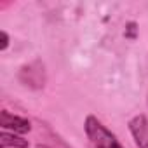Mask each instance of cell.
Listing matches in <instances>:
<instances>
[{"label": "cell", "mask_w": 148, "mask_h": 148, "mask_svg": "<svg viewBox=\"0 0 148 148\" xmlns=\"http://www.w3.org/2000/svg\"><path fill=\"white\" fill-rule=\"evenodd\" d=\"M84 129H86V134L94 148H124L119 143L117 136L94 115L86 117Z\"/></svg>", "instance_id": "cell-1"}, {"label": "cell", "mask_w": 148, "mask_h": 148, "mask_svg": "<svg viewBox=\"0 0 148 148\" xmlns=\"http://www.w3.org/2000/svg\"><path fill=\"white\" fill-rule=\"evenodd\" d=\"M0 125H2V131H11L14 134H25L32 129V124L28 119L14 115L7 110L0 112Z\"/></svg>", "instance_id": "cell-2"}, {"label": "cell", "mask_w": 148, "mask_h": 148, "mask_svg": "<svg viewBox=\"0 0 148 148\" xmlns=\"http://www.w3.org/2000/svg\"><path fill=\"white\" fill-rule=\"evenodd\" d=\"M129 131L138 148H148V119L146 115H136L129 120Z\"/></svg>", "instance_id": "cell-3"}, {"label": "cell", "mask_w": 148, "mask_h": 148, "mask_svg": "<svg viewBox=\"0 0 148 148\" xmlns=\"http://www.w3.org/2000/svg\"><path fill=\"white\" fill-rule=\"evenodd\" d=\"M0 148H28V139L14 132L2 131V134H0Z\"/></svg>", "instance_id": "cell-4"}, {"label": "cell", "mask_w": 148, "mask_h": 148, "mask_svg": "<svg viewBox=\"0 0 148 148\" xmlns=\"http://www.w3.org/2000/svg\"><path fill=\"white\" fill-rule=\"evenodd\" d=\"M9 47V35H7V32H0V51H5Z\"/></svg>", "instance_id": "cell-5"}]
</instances>
